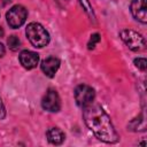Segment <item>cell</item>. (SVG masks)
Masks as SVG:
<instances>
[{"instance_id": "1", "label": "cell", "mask_w": 147, "mask_h": 147, "mask_svg": "<svg viewBox=\"0 0 147 147\" xmlns=\"http://www.w3.org/2000/svg\"><path fill=\"white\" fill-rule=\"evenodd\" d=\"M83 118L93 134L106 144H116L119 137L110 121L108 114L99 105L90 103L83 107Z\"/></svg>"}, {"instance_id": "2", "label": "cell", "mask_w": 147, "mask_h": 147, "mask_svg": "<svg viewBox=\"0 0 147 147\" xmlns=\"http://www.w3.org/2000/svg\"><path fill=\"white\" fill-rule=\"evenodd\" d=\"M25 34L31 42V45L36 48H42L49 42V33L48 31L37 22H31L26 25Z\"/></svg>"}, {"instance_id": "3", "label": "cell", "mask_w": 147, "mask_h": 147, "mask_svg": "<svg viewBox=\"0 0 147 147\" xmlns=\"http://www.w3.org/2000/svg\"><path fill=\"white\" fill-rule=\"evenodd\" d=\"M119 37L123 40V42L133 52H140L145 48V38L134 30L124 29L119 32Z\"/></svg>"}, {"instance_id": "4", "label": "cell", "mask_w": 147, "mask_h": 147, "mask_svg": "<svg viewBox=\"0 0 147 147\" xmlns=\"http://www.w3.org/2000/svg\"><path fill=\"white\" fill-rule=\"evenodd\" d=\"M28 17V10L22 5H15L6 13V20L10 28L18 29L22 26Z\"/></svg>"}, {"instance_id": "5", "label": "cell", "mask_w": 147, "mask_h": 147, "mask_svg": "<svg viewBox=\"0 0 147 147\" xmlns=\"http://www.w3.org/2000/svg\"><path fill=\"white\" fill-rule=\"evenodd\" d=\"M74 95H75V100H76L77 105L83 108L93 102V100L95 98V91L90 85L80 84L75 88Z\"/></svg>"}, {"instance_id": "6", "label": "cell", "mask_w": 147, "mask_h": 147, "mask_svg": "<svg viewBox=\"0 0 147 147\" xmlns=\"http://www.w3.org/2000/svg\"><path fill=\"white\" fill-rule=\"evenodd\" d=\"M41 107L47 111L57 113L61 109V99L59 93L55 90L49 88L41 100Z\"/></svg>"}, {"instance_id": "7", "label": "cell", "mask_w": 147, "mask_h": 147, "mask_svg": "<svg viewBox=\"0 0 147 147\" xmlns=\"http://www.w3.org/2000/svg\"><path fill=\"white\" fill-rule=\"evenodd\" d=\"M147 0H132L130 5V10L132 16L140 23L146 24L147 22Z\"/></svg>"}, {"instance_id": "8", "label": "cell", "mask_w": 147, "mask_h": 147, "mask_svg": "<svg viewBox=\"0 0 147 147\" xmlns=\"http://www.w3.org/2000/svg\"><path fill=\"white\" fill-rule=\"evenodd\" d=\"M18 60H20V63L22 64L23 68L30 70V69H33V68H36V67L38 65L39 55H38L36 52L24 49V51H22V52L20 53Z\"/></svg>"}, {"instance_id": "9", "label": "cell", "mask_w": 147, "mask_h": 147, "mask_svg": "<svg viewBox=\"0 0 147 147\" xmlns=\"http://www.w3.org/2000/svg\"><path fill=\"white\" fill-rule=\"evenodd\" d=\"M60 64H61V62H60V60L57 57H55V56H48V57H46L45 60L41 61L40 68H41L42 72L47 77L53 78L55 76L56 71L59 70Z\"/></svg>"}, {"instance_id": "10", "label": "cell", "mask_w": 147, "mask_h": 147, "mask_svg": "<svg viewBox=\"0 0 147 147\" xmlns=\"http://www.w3.org/2000/svg\"><path fill=\"white\" fill-rule=\"evenodd\" d=\"M46 138L52 145H61L65 139V134L59 127H49L46 132Z\"/></svg>"}, {"instance_id": "11", "label": "cell", "mask_w": 147, "mask_h": 147, "mask_svg": "<svg viewBox=\"0 0 147 147\" xmlns=\"http://www.w3.org/2000/svg\"><path fill=\"white\" fill-rule=\"evenodd\" d=\"M7 45H8L9 49L15 52L21 47V40H20V38L17 36H10L7 39Z\"/></svg>"}, {"instance_id": "12", "label": "cell", "mask_w": 147, "mask_h": 147, "mask_svg": "<svg viewBox=\"0 0 147 147\" xmlns=\"http://www.w3.org/2000/svg\"><path fill=\"white\" fill-rule=\"evenodd\" d=\"M100 40H101V37H100L99 33L95 32V33L91 34L90 40H88V42H87V48H88V49H93V48L95 47V45H96Z\"/></svg>"}, {"instance_id": "13", "label": "cell", "mask_w": 147, "mask_h": 147, "mask_svg": "<svg viewBox=\"0 0 147 147\" xmlns=\"http://www.w3.org/2000/svg\"><path fill=\"white\" fill-rule=\"evenodd\" d=\"M133 63H134V65H136L138 69H140L141 71H145L146 68H147V61H146L145 57H137V59H134Z\"/></svg>"}, {"instance_id": "14", "label": "cell", "mask_w": 147, "mask_h": 147, "mask_svg": "<svg viewBox=\"0 0 147 147\" xmlns=\"http://www.w3.org/2000/svg\"><path fill=\"white\" fill-rule=\"evenodd\" d=\"M79 2H80V5H82V7L84 8V10H85V11H86L91 17H93V18H94L93 8H92V6H91L90 1H88V0H79Z\"/></svg>"}, {"instance_id": "15", "label": "cell", "mask_w": 147, "mask_h": 147, "mask_svg": "<svg viewBox=\"0 0 147 147\" xmlns=\"http://www.w3.org/2000/svg\"><path fill=\"white\" fill-rule=\"evenodd\" d=\"M5 117H6V109H5V106L0 98V119H3Z\"/></svg>"}, {"instance_id": "16", "label": "cell", "mask_w": 147, "mask_h": 147, "mask_svg": "<svg viewBox=\"0 0 147 147\" xmlns=\"http://www.w3.org/2000/svg\"><path fill=\"white\" fill-rule=\"evenodd\" d=\"M5 52H6V49H5V46L0 42V57H2L3 55H5Z\"/></svg>"}, {"instance_id": "17", "label": "cell", "mask_w": 147, "mask_h": 147, "mask_svg": "<svg viewBox=\"0 0 147 147\" xmlns=\"http://www.w3.org/2000/svg\"><path fill=\"white\" fill-rule=\"evenodd\" d=\"M3 33H5V31H3V29H2L1 26H0V38H1L2 36H3Z\"/></svg>"}, {"instance_id": "18", "label": "cell", "mask_w": 147, "mask_h": 147, "mask_svg": "<svg viewBox=\"0 0 147 147\" xmlns=\"http://www.w3.org/2000/svg\"><path fill=\"white\" fill-rule=\"evenodd\" d=\"M6 1H7V2H10V1H13V0H6Z\"/></svg>"}]
</instances>
